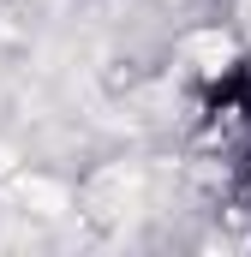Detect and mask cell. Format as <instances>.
<instances>
[{"instance_id": "obj_1", "label": "cell", "mask_w": 251, "mask_h": 257, "mask_svg": "<svg viewBox=\"0 0 251 257\" xmlns=\"http://www.w3.org/2000/svg\"><path fill=\"white\" fill-rule=\"evenodd\" d=\"M203 114H227V120H245L251 126V54H239L233 66H221V78L203 84Z\"/></svg>"}, {"instance_id": "obj_2", "label": "cell", "mask_w": 251, "mask_h": 257, "mask_svg": "<svg viewBox=\"0 0 251 257\" xmlns=\"http://www.w3.org/2000/svg\"><path fill=\"white\" fill-rule=\"evenodd\" d=\"M239 192H245V209H251V144H245V162H239Z\"/></svg>"}]
</instances>
